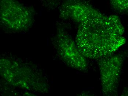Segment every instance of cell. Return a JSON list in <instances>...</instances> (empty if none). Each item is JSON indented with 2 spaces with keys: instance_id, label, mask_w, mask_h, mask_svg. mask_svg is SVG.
Returning a JSON list of instances; mask_svg holds the SVG:
<instances>
[{
  "instance_id": "cell-7",
  "label": "cell",
  "mask_w": 128,
  "mask_h": 96,
  "mask_svg": "<svg viewBox=\"0 0 128 96\" xmlns=\"http://www.w3.org/2000/svg\"><path fill=\"white\" fill-rule=\"evenodd\" d=\"M112 8L119 14L128 12V0H110Z\"/></svg>"
},
{
  "instance_id": "cell-5",
  "label": "cell",
  "mask_w": 128,
  "mask_h": 96,
  "mask_svg": "<svg viewBox=\"0 0 128 96\" xmlns=\"http://www.w3.org/2000/svg\"><path fill=\"white\" fill-rule=\"evenodd\" d=\"M59 14L62 19L71 20L78 25L96 23L106 16L85 0H63Z\"/></svg>"
},
{
  "instance_id": "cell-2",
  "label": "cell",
  "mask_w": 128,
  "mask_h": 96,
  "mask_svg": "<svg viewBox=\"0 0 128 96\" xmlns=\"http://www.w3.org/2000/svg\"><path fill=\"white\" fill-rule=\"evenodd\" d=\"M0 73L3 79L14 87L41 93L49 92L47 79L35 65L10 58H2Z\"/></svg>"
},
{
  "instance_id": "cell-4",
  "label": "cell",
  "mask_w": 128,
  "mask_h": 96,
  "mask_svg": "<svg viewBox=\"0 0 128 96\" xmlns=\"http://www.w3.org/2000/svg\"><path fill=\"white\" fill-rule=\"evenodd\" d=\"M127 53L114 54L98 60L101 89L103 95L116 96L122 70Z\"/></svg>"
},
{
  "instance_id": "cell-1",
  "label": "cell",
  "mask_w": 128,
  "mask_h": 96,
  "mask_svg": "<svg viewBox=\"0 0 128 96\" xmlns=\"http://www.w3.org/2000/svg\"><path fill=\"white\" fill-rule=\"evenodd\" d=\"M124 33L119 16L106 15L96 23L79 25L75 42L86 58L98 60L114 54L125 44Z\"/></svg>"
},
{
  "instance_id": "cell-3",
  "label": "cell",
  "mask_w": 128,
  "mask_h": 96,
  "mask_svg": "<svg viewBox=\"0 0 128 96\" xmlns=\"http://www.w3.org/2000/svg\"><path fill=\"white\" fill-rule=\"evenodd\" d=\"M33 9L18 0H0V22L4 29L20 32L28 30L34 22Z\"/></svg>"
},
{
  "instance_id": "cell-6",
  "label": "cell",
  "mask_w": 128,
  "mask_h": 96,
  "mask_svg": "<svg viewBox=\"0 0 128 96\" xmlns=\"http://www.w3.org/2000/svg\"><path fill=\"white\" fill-rule=\"evenodd\" d=\"M54 41L58 56L66 64L78 71L87 70V58L80 52L75 41L64 28H58Z\"/></svg>"
},
{
  "instance_id": "cell-9",
  "label": "cell",
  "mask_w": 128,
  "mask_h": 96,
  "mask_svg": "<svg viewBox=\"0 0 128 96\" xmlns=\"http://www.w3.org/2000/svg\"><path fill=\"white\" fill-rule=\"evenodd\" d=\"M122 95H128V89H126L124 90Z\"/></svg>"
},
{
  "instance_id": "cell-8",
  "label": "cell",
  "mask_w": 128,
  "mask_h": 96,
  "mask_svg": "<svg viewBox=\"0 0 128 96\" xmlns=\"http://www.w3.org/2000/svg\"><path fill=\"white\" fill-rule=\"evenodd\" d=\"M45 7L48 8L54 9L58 5L60 0H40Z\"/></svg>"
}]
</instances>
